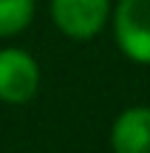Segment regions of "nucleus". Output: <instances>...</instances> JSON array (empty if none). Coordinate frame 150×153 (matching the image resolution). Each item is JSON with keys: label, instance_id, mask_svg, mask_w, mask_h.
Here are the masks:
<instances>
[{"label": "nucleus", "instance_id": "obj_1", "mask_svg": "<svg viewBox=\"0 0 150 153\" xmlns=\"http://www.w3.org/2000/svg\"><path fill=\"white\" fill-rule=\"evenodd\" d=\"M113 37L128 60L150 65V0H119L113 11Z\"/></svg>", "mask_w": 150, "mask_h": 153}, {"label": "nucleus", "instance_id": "obj_2", "mask_svg": "<svg viewBox=\"0 0 150 153\" xmlns=\"http://www.w3.org/2000/svg\"><path fill=\"white\" fill-rule=\"evenodd\" d=\"M40 62L26 48H0V102L26 105L40 91Z\"/></svg>", "mask_w": 150, "mask_h": 153}, {"label": "nucleus", "instance_id": "obj_3", "mask_svg": "<svg viewBox=\"0 0 150 153\" xmlns=\"http://www.w3.org/2000/svg\"><path fill=\"white\" fill-rule=\"evenodd\" d=\"M57 31L71 40H94L111 17V0H51Z\"/></svg>", "mask_w": 150, "mask_h": 153}, {"label": "nucleus", "instance_id": "obj_4", "mask_svg": "<svg viewBox=\"0 0 150 153\" xmlns=\"http://www.w3.org/2000/svg\"><path fill=\"white\" fill-rule=\"evenodd\" d=\"M111 148L113 153H150V108L136 105L113 119Z\"/></svg>", "mask_w": 150, "mask_h": 153}, {"label": "nucleus", "instance_id": "obj_5", "mask_svg": "<svg viewBox=\"0 0 150 153\" xmlns=\"http://www.w3.org/2000/svg\"><path fill=\"white\" fill-rule=\"evenodd\" d=\"M37 0H0V40L23 34L34 20Z\"/></svg>", "mask_w": 150, "mask_h": 153}]
</instances>
